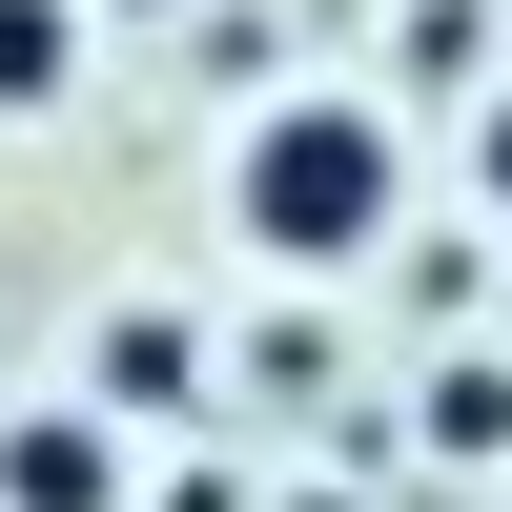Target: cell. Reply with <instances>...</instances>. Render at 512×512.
Returning a JSON list of instances; mask_svg holds the SVG:
<instances>
[{"mask_svg": "<svg viewBox=\"0 0 512 512\" xmlns=\"http://www.w3.org/2000/svg\"><path fill=\"white\" fill-rule=\"evenodd\" d=\"M62 62H82L62 0H0V103H62Z\"/></svg>", "mask_w": 512, "mask_h": 512, "instance_id": "3", "label": "cell"}, {"mask_svg": "<svg viewBox=\"0 0 512 512\" xmlns=\"http://www.w3.org/2000/svg\"><path fill=\"white\" fill-rule=\"evenodd\" d=\"M246 226H267L287 267L369 246V226H390V123H369V103H287L267 144H246Z\"/></svg>", "mask_w": 512, "mask_h": 512, "instance_id": "1", "label": "cell"}, {"mask_svg": "<svg viewBox=\"0 0 512 512\" xmlns=\"http://www.w3.org/2000/svg\"><path fill=\"white\" fill-rule=\"evenodd\" d=\"M0 492H21V512H103V451H82V431H62V410H41V431H21V451H0Z\"/></svg>", "mask_w": 512, "mask_h": 512, "instance_id": "2", "label": "cell"}, {"mask_svg": "<svg viewBox=\"0 0 512 512\" xmlns=\"http://www.w3.org/2000/svg\"><path fill=\"white\" fill-rule=\"evenodd\" d=\"M492 185H512V103H492Z\"/></svg>", "mask_w": 512, "mask_h": 512, "instance_id": "4", "label": "cell"}]
</instances>
